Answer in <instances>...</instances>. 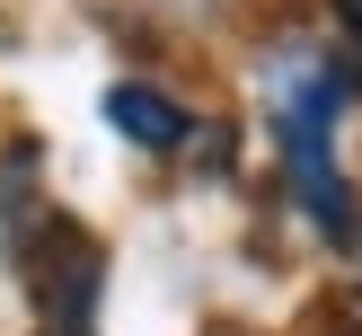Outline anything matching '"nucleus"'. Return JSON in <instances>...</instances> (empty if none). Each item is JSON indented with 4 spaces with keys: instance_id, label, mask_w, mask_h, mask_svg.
Listing matches in <instances>:
<instances>
[{
    "instance_id": "obj_2",
    "label": "nucleus",
    "mask_w": 362,
    "mask_h": 336,
    "mask_svg": "<svg viewBox=\"0 0 362 336\" xmlns=\"http://www.w3.org/2000/svg\"><path fill=\"white\" fill-rule=\"evenodd\" d=\"M106 124H115L133 151H177V141H186L177 98H159V88H141V80H115V88H106Z\"/></svg>"
},
{
    "instance_id": "obj_3",
    "label": "nucleus",
    "mask_w": 362,
    "mask_h": 336,
    "mask_svg": "<svg viewBox=\"0 0 362 336\" xmlns=\"http://www.w3.org/2000/svg\"><path fill=\"white\" fill-rule=\"evenodd\" d=\"M336 18H345V27H354V45H362V0H336Z\"/></svg>"
},
{
    "instance_id": "obj_1",
    "label": "nucleus",
    "mask_w": 362,
    "mask_h": 336,
    "mask_svg": "<svg viewBox=\"0 0 362 336\" xmlns=\"http://www.w3.org/2000/svg\"><path fill=\"white\" fill-rule=\"evenodd\" d=\"M274 133H283V168H292V195L310 204L318 230H345L354 221V195L345 168H336V124H345V80L327 62H283L274 71Z\"/></svg>"
}]
</instances>
